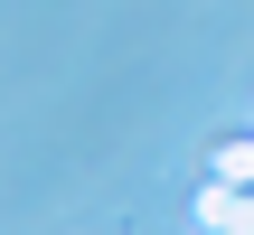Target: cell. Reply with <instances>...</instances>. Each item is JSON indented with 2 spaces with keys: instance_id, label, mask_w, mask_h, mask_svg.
<instances>
[{
  "instance_id": "6da1fadb",
  "label": "cell",
  "mask_w": 254,
  "mask_h": 235,
  "mask_svg": "<svg viewBox=\"0 0 254 235\" xmlns=\"http://www.w3.org/2000/svg\"><path fill=\"white\" fill-rule=\"evenodd\" d=\"M198 235H254V188L207 179V188H198Z\"/></svg>"
},
{
  "instance_id": "7a4b0ae2",
  "label": "cell",
  "mask_w": 254,
  "mask_h": 235,
  "mask_svg": "<svg viewBox=\"0 0 254 235\" xmlns=\"http://www.w3.org/2000/svg\"><path fill=\"white\" fill-rule=\"evenodd\" d=\"M207 179H226V188H254V132H245V141H217Z\"/></svg>"
}]
</instances>
